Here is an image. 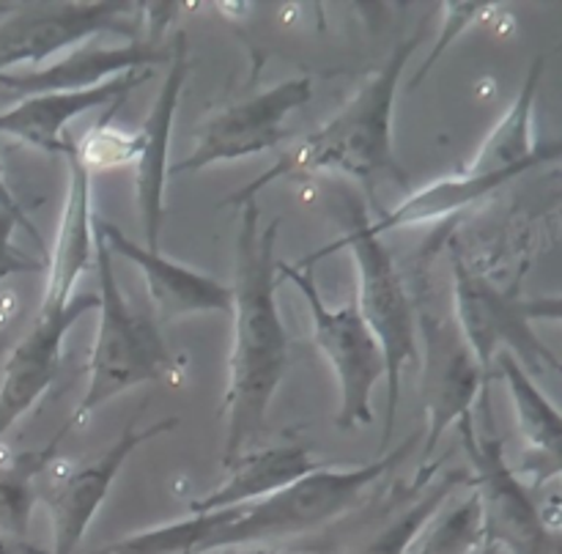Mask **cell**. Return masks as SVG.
Returning <instances> with one entry per match:
<instances>
[{
    "label": "cell",
    "instance_id": "cell-7",
    "mask_svg": "<svg viewBox=\"0 0 562 554\" xmlns=\"http://www.w3.org/2000/svg\"><path fill=\"white\" fill-rule=\"evenodd\" d=\"M179 426L176 417L159 420L154 426L135 428L126 426L119 442L99 455L91 464H75L69 459H55V439L47 448V459L36 472V499L47 505L53 519V552L49 554H77V546L86 538L93 516L99 513L102 502L108 499L110 486L119 477L121 466L143 442H151L159 433L173 431Z\"/></svg>",
    "mask_w": 562,
    "mask_h": 554
},
{
    "label": "cell",
    "instance_id": "cell-14",
    "mask_svg": "<svg viewBox=\"0 0 562 554\" xmlns=\"http://www.w3.org/2000/svg\"><path fill=\"white\" fill-rule=\"evenodd\" d=\"M456 278V307L453 316L459 321L461 332L470 340L472 351L477 354L481 365L492 368V360L497 357L499 343L514 346L527 365L536 371H562V362L549 351L536 332L530 329V321L521 316L519 299L497 294L492 285L477 280L470 269L464 267L461 258H450Z\"/></svg>",
    "mask_w": 562,
    "mask_h": 554
},
{
    "label": "cell",
    "instance_id": "cell-10",
    "mask_svg": "<svg viewBox=\"0 0 562 554\" xmlns=\"http://www.w3.org/2000/svg\"><path fill=\"white\" fill-rule=\"evenodd\" d=\"M143 3L104 0V3H64L53 9L11 14L0 25V75L22 66L38 69L47 58H60L97 33L140 38Z\"/></svg>",
    "mask_w": 562,
    "mask_h": 554
},
{
    "label": "cell",
    "instance_id": "cell-5",
    "mask_svg": "<svg viewBox=\"0 0 562 554\" xmlns=\"http://www.w3.org/2000/svg\"><path fill=\"white\" fill-rule=\"evenodd\" d=\"M349 247L357 267V307L368 321L371 332L376 335L379 346L384 351V368H387V417H384V439L382 453H387L390 433L395 426V411L401 400V373L406 362H420L417 351V318L415 299L395 263L393 252L382 241V236L371 228V219L366 217V208L360 203H351L349 217L344 219V236L340 241L329 245L327 250L316 252L311 258H302L313 263L324 252Z\"/></svg>",
    "mask_w": 562,
    "mask_h": 554
},
{
    "label": "cell",
    "instance_id": "cell-23",
    "mask_svg": "<svg viewBox=\"0 0 562 554\" xmlns=\"http://www.w3.org/2000/svg\"><path fill=\"white\" fill-rule=\"evenodd\" d=\"M470 480L472 477L467 475V472H445V475H439L437 483H428V488L423 491L420 499H415L409 508H404L398 516H393L387 524L379 527L373 535H368L366 541L351 546L346 554H404L406 546L412 543V538L420 532V527L448 502V497L461 486V483Z\"/></svg>",
    "mask_w": 562,
    "mask_h": 554
},
{
    "label": "cell",
    "instance_id": "cell-24",
    "mask_svg": "<svg viewBox=\"0 0 562 554\" xmlns=\"http://www.w3.org/2000/svg\"><path fill=\"white\" fill-rule=\"evenodd\" d=\"M47 459V448L42 453L22 455L14 466L0 472V538L25 541L27 521L36 499V472Z\"/></svg>",
    "mask_w": 562,
    "mask_h": 554
},
{
    "label": "cell",
    "instance_id": "cell-6",
    "mask_svg": "<svg viewBox=\"0 0 562 554\" xmlns=\"http://www.w3.org/2000/svg\"><path fill=\"white\" fill-rule=\"evenodd\" d=\"M278 272L283 280H291L311 305L313 338H316L318 351L327 357L335 378H338L340 406L338 417H335L338 428L340 431H355V428L371 426V395L373 387L387 376V368H384L382 346L362 318L357 302H346L344 307H329L318 294L313 267L302 261H280Z\"/></svg>",
    "mask_w": 562,
    "mask_h": 554
},
{
    "label": "cell",
    "instance_id": "cell-27",
    "mask_svg": "<svg viewBox=\"0 0 562 554\" xmlns=\"http://www.w3.org/2000/svg\"><path fill=\"white\" fill-rule=\"evenodd\" d=\"M14 228V219H11L9 214L0 212V280L20 272H47V263L38 261V258L25 256V252L16 250V247L11 245V230Z\"/></svg>",
    "mask_w": 562,
    "mask_h": 554
},
{
    "label": "cell",
    "instance_id": "cell-33",
    "mask_svg": "<svg viewBox=\"0 0 562 554\" xmlns=\"http://www.w3.org/2000/svg\"><path fill=\"white\" fill-rule=\"evenodd\" d=\"M97 554H99V552H97Z\"/></svg>",
    "mask_w": 562,
    "mask_h": 554
},
{
    "label": "cell",
    "instance_id": "cell-17",
    "mask_svg": "<svg viewBox=\"0 0 562 554\" xmlns=\"http://www.w3.org/2000/svg\"><path fill=\"white\" fill-rule=\"evenodd\" d=\"M170 47H159L154 38H130L119 47H75L55 58L53 64L38 69H16L0 75V88L16 97H36V93L86 91L102 82L115 80L130 71L146 69L154 64H168Z\"/></svg>",
    "mask_w": 562,
    "mask_h": 554
},
{
    "label": "cell",
    "instance_id": "cell-25",
    "mask_svg": "<svg viewBox=\"0 0 562 554\" xmlns=\"http://www.w3.org/2000/svg\"><path fill=\"white\" fill-rule=\"evenodd\" d=\"M119 108L108 110L104 118L99 121L97 126L82 135V140L75 146V157L80 159L88 168V173L93 170H115L126 168V165H135L137 159V135H126V132L113 129L110 126V118Z\"/></svg>",
    "mask_w": 562,
    "mask_h": 554
},
{
    "label": "cell",
    "instance_id": "cell-30",
    "mask_svg": "<svg viewBox=\"0 0 562 554\" xmlns=\"http://www.w3.org/2000/svg\"><path fill=\"white\" fill-rule=\"evenodd\" d=\"M0 554H49L44 549L33 546L31 541H16V538H0Z\"/></svg>",
    "mask_w": 562,
    "mask_h": 554
},
{
    "label": "cell",
    "instance_id": "cell-32",
    "mask_svg": "<svg viewBox=\"0 0 562 554\" xmlns=\"http://www.w3.org/2000/svg\"><path fill=\"white\" fill-rule=\"evenodd\" d=\"M481 554H494V549H492V546H486V549H483Z\"/></svg>",
    "mask_w": 562,
    "mask_h": 554
},
{
    "label": "cell",
    "instance_id": "cell-15",
    "mask_svg": "<svg viewBox=\"0 0 562 554\" xmlns=\"http://www.w3.org/2000/svg\"><path fill=\"white\" fill-rule=\"evenodd\" d=\"M93 230L102 236L113 256L126 258L140 269L159 321H176L192 313H231V285H223L184 263L170 261L162 252H151L108 219L93 217Z\"/></svg>",
    "mask_w": 562,
    "mask_h": 554
},
{
    "label": "cell",
    "instance_id": "cell-26",
    "mask_svg": "<svg viewBox=\"0 0 562 554\" xmlns=\"http://www.w3.org/2000/svg\"><path fill=\"white\" fill-rule=\"evenodd\" d=\"M442 9H445V14H442V27H439V38H437V44H434L431 53H428V58L423 60L420 71L415 75V82H412L415 88L420 86V82L426 80L428 71L439 64V58H442L445 49L453 44V38H459V33H464L472 22L481 20L483 11L494 9V5L483 3L481 0V3H445Z\"/></svg>",
    "mask_w": 562,
    "mask_h": 554
},
{
    "label": "cell",
    "instance_id": "cell-18",
    "mask_svg": "<svg viewBox=\"0 0 562 554\" xmlns=\"http://www.w3.org/2000/svg\"><path fill=\"white\" fill-rule=\"evenodd\" d=\"M69 162V192L60 212L55 247L47 258V285L42 302L69 305L75 299V285L93 261V214H91V173L86 165L66 154Z\"/></svg>",
    "mask_w": 562,
    "mask_h": 554
},
{
    "label": "cell",
    "instance_id": "cell-3",
    "mask_svg": "<svg viewBox=\"0 0 562 554\" xmlns=\"http://www.w3.org/2000/svg\"><path fill=\"white\" fill-rule=\"evenodd\" d=\"M426 33L417 31L412 38H404L390 53L387 64L360 86V91L346 102L335 118H329L322 129L302 137L300 146L285 151L274 168L241 186L228 197L231 206H241L256 201L258 192L283 176H311V173H346L362 181L366 186H376L382 179H393L406 184V176L395 159L393 148V113L395 97L401 88V75L406 64L423 44Z\"/></svg>",
    "mask_w": 562,
    "mask_h": 554
},
{
    "label": "cell",
    "instance_id": "cell-11",
    "mask_svg": "<svg viewBox=\"0 0 562 554\" xmlns=\"http://www.w3.org/2000/svg\"><path fill=\"white\" fill-rule=\"evenodd\" d=\"M415 318L426 349L420 365L423 398L428 411V431L423 444V470H426L442 433L450 426H459L461 417L472 415V406L486 382V368L472 351L453 313L450 316L431 313L415 299Z\"/></svg>",
    "mask_w": 562,
    "mask_h": 554
},
{
    "label": "cell",
    "instance_id": "cell-20",
    "mask_svg": "<svg viewBox=\"0 0 562 554\" xmlns=\"http://www.w3.org/2000/svg\"><path fill=\"white\" fill-rule=\"evenodd\" d=\"M543 66H547V58L538 55L516 102L499 118V124L494 126L492 135L483 140L481 151L470 162V173H505V170L527 173V170L538 168V165H547L562 157V140L538 146L536 137H532V110H536Z\"/></svg>",
    "mask_w": 562,
    "mask_h": 554
},
{
    "label": "cell",
    "instance_id": "cell-22",
    "mask_svg": "<svg viewBox=\"0 0 562 554\" xmlns=\"http://www.w3.org/2000/svg\"><path fill=\"white\" fill-rule=\"evenodd\" d=\"M442 508L420 527L404 554H475L486 549V524L477 491L453 508Z\"/></svg>",
    "mask_w": 562,
    "mask_h": 554
},
{
    "label": "cell",
    "instance_id": "cell-28",
    "mask_svg": "<svg viewBox=\"0 0 562 554\" xmlns=\"http://www.w3.org/2000/svg\"><path fill=\"white\" fill-rule=\"evenodd\" d=\"M0 212L9 214V217L14 219V223H16V228H22V230H25L27 236H31L33 241H36V245H38V256H42V258H44V263H47V258H49L47 245H44V239H42V234H38L36 225L31 223V217H27V214L22 212L20 201H16V197H14V192H11V190H9V184H5L3 165H0Z\"/></svg>",
    "mask_w": 562,
    "mask_h": 554
},
{
    "label": "cell",
    "instance_id": "cell-31",
    "mask_svg": "<svg viewBox=\"0 0 562 554\" xmlns=\"http://www.w3.org/2000/svg\"><path fill=\"white\" fill-rule=\"evenodd\" d=\"M203 554H291V552H278V549H217V552H203Z\"/></svg>",
    "mask_w": 562,
    "mask_h": 554
},
{
    "label": "cell",
    "instance_id": "cell-12",
    "mask_svg": "<svg viewBox=\"0 0 562 554\" xmlns=\"http://www.w3.org/2000/svg\"><path fill=\"white\" fill-rule=\"evenodd\" d=\"M99 296H75L69 305L42 302L36 321L25 332V338L14 346L0 378V439L9 433L20 417L33 409L44 389L55 382L60 371L64 340L77 318L88 310H97Z\"/></svg>",
    "mask_w": 562,
    "mask_h": 554
},
{
    "label": "cell",
    "instance_id": "cell-16",
    "mask_svg": "<svg viewBox=\"0 0 562 554\" xmlns=\"http://www.w3.org/2000/svg\"><path fill=\"white\" fill-rule=\"evenodd\" d=\"M148 77H151V71L137 69L130 71V75L115 77V80L102 82L97 88H86V91L25 97L0 113V135L14 137V140L25 143V146L38 148V151L66 157V154L75 151V143L66 137V126H69L71 118L97 108H121L124 99L137 86H143Z\"/></svg>",
    "mask_w": 562,
    "mask_h": 554
},
{
    "label": "cell",
    "instance_id": "cell-8",
    "mask_svg": "<svg viewBox=\"0 0 562 554\" xmlns=\"http://www.w3.org/2000/svg\"><path fill=\"white\" fill-rule=\"evenodd\" d=\"M456 428L475 470L472 486L481 497L486 546H503L508 554H562V538L543 527L536 488L525 486L505 461L503 439L477 433L475 415L461 417Z\"/></svg>",
    "mask_w": 562,
    "mask_h": 554
},
{
    "label": "cell",
    "instance_id": "cell-19",
    "mask_svg": "<svg viewBox=\"0 0 562 554\" xmlns=\"http://www.w3.org/2000/svg\"><path fill=\"white\" fill-rule=\"evenodd\" d=\"M497 365L514 395L516 420H519V431L527 442V461L516 472L536 475L532 488L538 491L554 475H562V411L536 387L514 351L499 349Z\"/></svg>",
    "mask_w": 562,
    "mask_h": 554
},
{
    "label": "cell",
    "instance_id": "cell-21",
    "mask_svg": "<svg viewBox=\"0 0 562 554\" xmlns=\"http://www.w3.org/2000/svg\"><path fill=\"white\" fill-rule=\"evenodd\" d=\"M318 470L322 466L311 459V453L296 444L294 448H263L256 453L250 450L228 466V475L214 491L192 499L190 513H212L231 505L269 497Z\"/></svg>",
    "mask_w": 562,
    "mask_h": 554
},
{
    "label": "cell",
    "instance_id": "cell-29",
    "mask_svg": "<svg viewBox=\"0 0 562 554\" xmlns=\"http://www.w3.org/2000/svg\"><path fill=\"white\" fill-rule=\"evenodd\" d=\"M519 310L527 321H562V294L519 299Z\"/></svg>",
    "mask_w": 562,
    "mask_h": 554
},
{
    "label": "cell",
    "instance_id": "cell-2",
    "mask_svg": "<svg viewBox=\"0 0 562 554\" xmlns=\"http://www.w3.org/2000/svg\"><path fill=\"white\" fill-rule=\"evenodd\" d=\"M239 208L236 283L231 285L234 343H231L228 389H225L223 409V415L228 417L225 466L250 453L252 442L263 433L269 404L289 368V332L274 302V291L280 283V219L261 230L258 228V219H261L258 201L241 203Z\"/></svg>",
    "mask_w": 562,
    "mask_h": 554
},
{
    "label": "cell",
    "instance_id": "cell-13",
    "mask_svg": "<svg viewBox=\"0 0 562 554\" xmlns=\"http://www.w3.org/2000/svg\"><path fill=\"white\" fill-rule=\"evenodd\" d=\"M190 77V44L187 33L179 31L170 44L168 75H165L162 88L157 93L151 113L146 115L137 135V159H135V201L140 212L143 234L151 252H159V230L165 219V186H168V151L170 135H173V121L179 113L181 91Z\"/></svg>",
    "mask_w": 562,
    "mask_h": 554
},
{
    "label": "cell",
    "instance_id": "cell-1",
    "mask_svg": "<svg viewBox=\"0 0 562 554\" xmlns=\"http://www.w3.org/2000/svg\"><path fill=\"white\" fill-rule=\"evenodd\" d=\"M412 439L355 470H327L302 477L269 497L231 505L212 513H190L170 524L121 538L99 554H203L217 549H245L247 543L302 535L318 530L366 502L376 486L409 455Z\"/></svg>",
    "mask_w": 562,
    "mask_h": 554
},
{
    "label": "cell",
    "instance_id": "cell-4",
    "mask_svg": "<svg viewBox=\"0 0 562 554\" xmlns=\"http://www.w3.org/2000/svg\"><path fill=\"white\" fill-rule=\"evenodd\" d=\"M93 263L99 278V321L91 360H88V387L69 426L86 422L99 406L137 384L181 382V365L165 346L157 324L137 316L121 294L113 252L97 230H93Z\"/></svg>",
    "mask_w": 562,
    "mask_h": 554
},
{
    "label": "cell",
    "instance_id": "cell-9",
    "mask_svg": "<svg viewBox=\"0 0 562 554\" xmlns=\"http://www.w3.org/2000/svg\"><path fill=\"white\" fill-rule=\"evenodd\" d=\"M313 97L311 77H291L256 97L214 113L201 126L190 157L168 170V176L198 173L209 165L234 162L274 151L285 140V121L294 110L305 108Z\"/></svg>",
    "mask_w": 562,
    "mask_h": 554
}]
</instances>
